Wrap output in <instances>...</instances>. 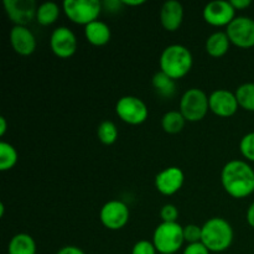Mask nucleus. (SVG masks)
<instances>
[{
    "label": "nucleus",
    "mask_w": 254,
    "mask_h": 254,
    "mask_svg": "<svg viewBox=\"0 0 254 254\" xmlns=\"http://www.w3.org/2000/svg\"><path fill=\"white\" fill-rule=\"evenodd\" d=\"M221 181L226 192L235 198H245L254 191V171L246 161H228L222 169Z\"/></svg>",
    "instance_id": "f257e3e1"
},
{
    "label": "nucleus",
    "mask_w": 254,
    "mask_h": 254,
    "mask_svg": "<svg viewBox=\"0 0 254 254\" xmlns=\"http://www.w3.org/2000/svg\"><path fill=\"white\" fill-rule=\"evenodd\" d=\"M201 242L210 252H225L233 242V228L225 218H210L202 226Z\"/></svg>",
    "instance_id": "f03ea898"
},
{
    "label": "nucleus",
    "mask_w": 254,
    "mask_h": 254,
    "mask_svg": "<svg viewBox=\"0 0 254 254\" xmlns=\"http://www.w3.org/2000/svg\"><path fill=\"white\" fill-rule=\"evenodd\" d=\"M192 55L183 45H171L163 51L160 57L161 72L173 79H180L192 67Z\"/></svg>",
    "instance_id": "7ed1b4c3"
},
{
    "label": "nucleus",
    "mask_w": 254,
    "mask_h": 254,
    "mask_svg": "<svg viewBox=\"0 0 254 254\" xmlns=\"http://www.w3.org/2000/svg\"><path fill=\"white\" fill-rule=\"evenodd\" d=\"M184 242V227L178 222H163L154 231L153 243L160 254H175Z\"/></svg>",
    "instance_id": "20e7f679"
},
{
    "label": "nucleus",
    "mask_w": 254,
    "mask_h": 254,
    "mask_svg": "<svg viewBox=\"0 0 254 254\" xmlns=\"http://www.w3.org/2000/svg\"><path fill=\"white\" fill-rule=\"evenodd\" d=\"M102 10V2L98 0H66L64 11L74 24L87 26L96 21Z\"/></svg>",
    "instance_id": "39448f33"
},
{
    "label": "nucleus",
    "mask_w": 254,
    "mask_h": 254,
    "mask_svg": "<svg viewBox=\"0 0 254 254\" xmlns=\"http://www.w3.org/2000/svg\"><path fill=\"white\" fill-rule=\"evenodd\" d=\"M210 109L208 98L203 91L191 88L183 94L180 101V113L189 122H198L205 118Z\"/></svg>",
    "instance_id": "423d86ee"
},
{
    "label": "nucleus",
    "mask_w": 254,
    "mask_h": 254,
    "mask_svg": "<svg viewBox=\"0 0 254 254\" xmlns=\"http://www.w3.org/2000/svg\"><path fill=\"white\" fill-rule=\"evenodd\" d=\"M116 112L119 118L131 126H139L148 118V107L138 97H122L116 106Z\"/></svg>",
    "instance_id": "0eeeda50"
},
{
    "label": "nucleus",
    "mask_w": 254,
    "mask_h": 254,
    "mask_svg": "<svg viewBox=\"0 0 254 254\" xmlns=\"http://www.w3.org/2000/svg\"><path fill=\"white\" fill-rule=\"evenodd\" d=\"M228 39L241 49L254 46V20L251 17L238 16L227 26Z\"/></svg>",
    "instance_id": "6e6552de"
},
{
    "label": "nucleus",
    "mask_w": 254,
    "mask_h": 254,
    "mask_svg": "<svg viewBox=\"0 0 254 254\" xmlns=\"http://www.w3.org/2000/svg\"><path fill=\"white\" fill-rule=\"evenodd\" d=\"M99 218L102 225L108 230H121L129 221V208L126 203L119 200L109 201L101 208Z\"/></svg>",
    "instance_id": "1a4fd4ad"
},
{
    "label": "nucleus",
    "mask_w": 254,
    "mask_h": 254,
    "mask_svg": "<svg viewBox=\"0 0 254 254\" xmlns=\"http://www.w3.org/2000/svg\"><path fill=\"white\" fill-rule=\"evenodd\" d=\"M4 6L15 26H26L37 14L36 2L34 0H4Z\"/></svg>",
    "instance_id": "9d476101"
},
{
    "label": "nucleus",
    "mask_w": 254,
    "mask_h": 254,
    "mask_svg": "<svg viewBox=\"0 0 254 254\" xmlns=\"http://www.w3.org/2000/svg\"><path fill=\"white\" fill-rule=\"evenodd\" d=\"M236 9L230 1L216 0L203 7V19L212 26H228L235 17Z\"/></svg>",
    "instance_id": "9b49d317"
},
{
    "label": "nucleus",
    "mask_w": 254,
    "mask_h": 254,
    "mask_svg": "<svg viewBox=\"0 0 254 254\" xmlns=\"http://www.w3.org/2000/svg\"><path fill=\"white\" fill-rule=\"evenodd\" d=\"M50 46L57 57L68 59L76 52L77 39L73 32L66 26H60L54 30L50 39Z\"/></svg>",
    "instance_id": "f8f14e48"
},
{
    "label": "nucleus",
    "mask_w": 254,
    "mask_h": 254,
    "mask_svg": "<svg viewBox=\"0 0 254 254\" xmlns=\"http://www.w3.org/2000/svg\"><path fill=\"white\" fill-rule=\"evenodd\" d=\"M210 111L218 117H231L237 112L238 102L236 94L227 89H217L208 97Z\"/></svg>",
    "instance_id": "ddd939ff"
},
{
    "label": "nucleus",
    "mask_w": 254,
    "mask_h": 254,
    "mask_svg": "<svg viewBox=\"0 0 254 254\" xmlns=\"http://www.w3.org/2000/svg\"><path fill=\"white\" fill-rule=\"evenodd\" d=\"M184 180H185V175L183 170L176 166H171L156 175L155 188L163 195L171 196L183 188Z\"/></svg>",
    "instance_id": "4468645a"
},
{
    "label": "nucleus",
    "mask_w": 254,
    "mask_h": 254,
    "mask_svg": "<svg viewBox=\"0 0 254 254\" xmlns=\"http://www.w3.org/2000/svg\"><path fill=\"white\" fill-rule=\"evenodd\" d=\"M10 42L15 52L29 56L36 50V39L26 26H14L10 31Z\"/></svg>",
    "instance_id": "2eb2a0df"
},
{
    "label": "nucleus",
    "mask_w": 254,
    "mask_h": 254,
    "mask_svg": "<svg viewBox=\"0 0 254 254\" xmlns=\"http://www.w3.org/2000/svg\"><path fill=\"white\" fill-rule=\"evenodd\" d=\"M184 19L183 5L175 0L164 2L160 10L161 25L168 31H176L181 26Z\"/></svg>",
    "instance_id": "dca6fc26"
},
{
    "label": "nucleus",
    "mask_w": 254,
    "mask_h": 254,
    "mask_svg": "<svg viewBox=\"0 0 254 254\" xmlns=\"http://www.w3.org/2000/svg\"><path fill=\"white\" fill-rule=\"evenodd\" d=\"M84 35L89 44L94 46H103L111 40V29L104 22L96 20L84 27Z\"/></svg>",
    "instance_id": "f3484780"
},
{
    "label": "nucleus",
    "mask_w": 254,
    "mask_h": 254,
    "mask_svg": "<svg viewBox=\"0 0 254 254\" xmlns=\"http://www.w3.org/2000/svg\"><path fill=\"white\" fill-rule=\"evenodd\" d=\"M9 254H36V243L34 238L26 233H17L10 240Z\"/></svg>",
    "instance_id": "a211bd4d"
},
{
    "label": "nucleus",
    "mask_w": 254,
    "mask_h": 254,
    "mask_svg": "<svg viewBox=\"0 0 254 254\" xmlns=\"http://www.w3.org/2000/svg\"><path fill=\"white\" fill-rule=\"evenodd\" d=\"M230 39L227 34L222 31L215 32L206 41V51L212 57H221L230 50Z\"/></svg>",
    "instance_id": "6ab92c4d"
},
{
    "label": "nucleus",
    "mask_w": 254,
    "mask_h": 254,
    "mask_svg": "<svg viewBox=\"0 0 254 254\" xmlns=\"http://www.w3.org/2000/svg\"><path fill=\"white\" fill-rule=\"evenodd\" d=\"M153 86L159 96L164 97V98H171L176 92L175 81L161 71L154 74Z\"/></svg>",
    "instance_id": "aec40b11"
},
{
    "label": "nucleus",
    "mask_w": 254,
    "mask_h": 254,
    "mask_svg": "<svg viewBox=\"0 0 254 254\" xmlns=\"http://www.w3.org/2000/svg\"><path fill=\"white\" fill-rule=\"evenodd\" d=\"M59 16H60V7L56 2L47 1V2H44V4L40 5V6L37 7L36 19L40 25H44V26L52 25L54 22H56V20L59 19Z\"/></svg>",
    "instance_id": "412c9836"
},
{
    "label": "nucleus",
    "mask_w": 254,
    "mask_h": 254,
    "mask_svg": "<svg viewBox=\"0 0 254 254\" xmlns=\"http://www.w3.org/2000/svg\"><path fill=\"white\" fill-rule=\"evenodd\" d=\"M186 119L184 118L183 114L178 111H171L164 114L161 119V126L163 129L169 134H178L185 127Z\"/></svg>",
    "instance_id": "4be33fe9"
},
{
    "label": "nucleus",
    "mask_w": 254,
    "mask_h": 254,
    "mask_svg": "<svg viewBox=\"0 0 254 254\" xmlns=\"http://www.w3.org/2000/svg\"><path fill=\"white\" fill-rule=\"evenodd\" d=\"M17 163V151L11 144L0 143V170L7 171L14 168Z\"/></svg>",
    "instance_id": "5701e85b"
},
{
    "label": "nucleus",
    "mask_w": 254,
    "mask_h": 254,
    "mask_svg": "<svg viewBox=\"0 0 254 254\" xmlns=\"http://www.w3.org/2000/svg\"><path fill=\"white\" fill-rule=\"evenodd\" d=\"M238 106L250 112H254V83H245L236 91Z\"/></svg>",
    "instance_id": "b1692460"
},
{
    "label": "nucleus",
    "mask_w": 254,
    "mask_h": 254,
    "mask_svg": "<svg viewBox=\"0 0 254 254\" xmlns=\"http://www.w3.org/2000/svg\"><path fill=\"white\" fill-rule=\"evenodd\" d=\"M97 134L102 143L106 145H112L113 143H116L117 138H118V129L113 122L106 121L99 124Z\"/></svg>",
    "instance_id": "393cba45"
},
{
    "label": "nucleus",
    "mask_w": 254,
    "mask_h": 254,
    "mask_svg": "<svg viewBox=\"0 0 254 254\" xmlns=\"http://www.w3.org/2000/svg\"><path fill=\"white\" fill-rule=\"evenodd\" d=\"M240 149L246 159L254 161V131L243 136L240 143Z\"/></svg>",
    "instance_id": "a878e982"
},
{
    "label": "nucleus",
    "mask_w": 254,
    "mask_h": 254,
    "mask_svg": "<svg viewBox=\"0 0 254 254\" xmlns=\"http://www.w3.org/2000/svg\"><path fill=\"white\" fill-rule=\"evenodd\" d=\"M202 237V227H198L197 225H188L184 227V238L189 245L201 242Z\"/></svg>",
    "instance_id": "bb28decb"
},
{
    "label": "nucleus",
    "mask_w": 254,
    "mask_h": 254,
    "mask_svg": "<svg viewBox=\"0 0 254 254\" xmlns=\"http://www.w3.org/2000/svg\"><path fill=\"white\" fill-rule=\"evenodd\" d=\"M160 217L163 218V222H176L179 217V210L176 206L168 203L161 208Z\"/></svg>",
    "instance_id": "cd10ccee"
},
{
    "label": "nucleus",
    "mask_w": 254,
    "mask_h": 254,
    "mask_svg": "<svg viewBox=\"0 0 254 254\" xmlns=\"http://www.w3.org/2000/svg\"><path fill=\"white\" fill-rule=\"evenodd\" d=\"M156 248L153 242L149 241H139L134 245L131 254H156Z\"/></svg>",
    "instance_id": "c85d7f7f"
},
{
    "label": "nucleus",
    "mask_w": 254,
    "mask_h": 254,
    "mask_svg": "<svg viewBox=\"0 0 254 254\" xmlns=\"http://www.w3.org/2000/svg\"><path fill=\"white\" fill-rule=\"evenodd\" d=\"M183 254H210V251L206 248V246L202 242H198L189 245Z\"/></svg>",
    "instance_id": "c756f323"
},
{
    "label": "nucleus",
    "mask_w": 254,
    "mask_h": 254,
    "mask_svg": "<svg viewBox=\"0 0 254 254\" xmlns=\"http://www.w3.org/2000/svg\"><path fill=\"white\" fill-rule=\"evenodd\" d=\"M104 7H106L108 11H113V12H117L119 11V9L122 7V5H123V2L122 1H118V0H109V1H104L103 4Z\"/></svg>",
    "instance_id": "7c9ffc66"
},
{
    "label": "nucleus",
    "mask_w": 254,
    "mask_h": 254,
    "mask_svg": "<svg viewBox=\"0 0 254 254\" xmlns=\"http://www.w3.org/2000/svg\"><path fill=\"white\" fill-rule=\"evenodd\" d=\"M57 254H84V252L81 248L74 247V246H66V247L61 248Z\"/></svg>",
    "instance_id": "2f4dec72"
},
{
    "label": "nucleus",
    "mask_w": 254,
    "mask_h": 254,
    "mask_svg": "<svg viewBox=\"0 0 254 254\" xmlns=\"http://www.w3.org/2000/svg\"><path fill=\"white\" fill-rule=\"evenodd\" d=\"M230 2L236 10H243L251 5V0H231Z\"/></svg>",
    "instance_id": "473e14b6"
},
{
    "label": "nucleus",
    "mask_w": 254,
    "mask_h": 254,
    "mask_svg": "<svg viewBox=\"0 0 254 254\" xmlns=\"http://www.w3.org/2000/svg\"><path fill=\"white\" fill-rule=\"evenodd\" d=\"M247 221L251 227L254 228V202L250 206V208L247 211Z\"/></svg>",
    "instance_id": "72a5a7b5"
},
{
    "label": "nucleus",
    "mask_w": 254,
    "mask_h": 254,
    "mask_svg": "<svg viewBox=\"0 0 254 254\" xmlns=\"http://www.w3.org/2000/svg\"><path fill=\"white\" fill-rule=\"evenodd\" d=\"M122 2H123V5H128V6H139V5L145 4L144 0H135V1H133V0H123Z\"/></svg>",
    "instance_id": "f704fd0d"
},
{
    "label": "nucleus",
    "mask_w": 254,
    "mask_h": 254,
    "mask_svg": "<svg viewBox=\"0 0 254 254\" xmlns=\"http://www.w3.org/2000/svg\"><path fill=\"white\" fill-rule=\"evenodd\" d=\"M6 131V119L4 117H0V135H4Z\"/></svg>",
    "instance_id": "c9c22d12"
},
{
    "label": "nucleus",
    "mask_w": 254,
    "mask_h": 254,
    "mask_svg": "<svg viewBox=\"0 0 254 254\" xmlns=\"http://www.w3.org/2000/svg\"><path fill=\"white\" fill-rule=\"evenodd\" d=\"M0 216H1V217L4 216V205H2V203L0 205Z\"/></svg>",
    "instance_id": "e433bc0d"
}]
</instances>
